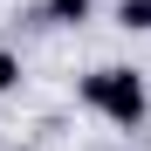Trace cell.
<instances>
[{"mask_svg":"<svg viewBox=\"0 0 151 151\" xmlns=\"http://www.w3.org/2000/svg\"><path fill=\"white\" fill-rule=\"evenodd\" d=\"M35 21L55 28V35H76V28L96 21V0H35Z\"/></svg>","mask_w":151,"mask_h":151,"instance_id":"obj_2","label":"cell"},{"mask_svg":"<svg viewBox=\"0 0 151 151\" xmlns=\"http://www.w3.org/2000/svg\"><path fill=\"white\" fill-rule=\"evenodd\" d=\"M76 103H83L89 117H103L110 131L137 137L151 124V83H144V69H131V62H96V69L76 76Z\"/></svg>","mask_w":151,"mask_h":151,"instance_id":"obj_1","label":"cell"},{"mask_svg":"<svg viewBox=\"0 0 151 151\" xmlns=\"http://www.w3.org/2000/svg\"><path fill=\"white\" fill-rule=\"evenodd\" d=\"M14 151H35V144H14Z\"/></svg>","mask_w":151,"mask_h":151,"instance_id":"obj_6","label":"cell"},{"mask_svg":"<svg viewBox=\"0 0 151 151\" xmlns=\"http://www.w3.org/2000/svg\"><path fill=\"white\" fill-rule=\"evenodd\" d=\"M21 83H28V69H21V55L0 41V96H21Z\"/></svg>","mask_w":151,"mask_h":151,"instance_id":"obj_4","label":"cell"},{"mask_svg":"<svg viewBox=\"0 0 151 151\" xmlns=\"http://www.w3.org/2000/svg\"><path fill=\"white\" fill-rule=\"evenodd\" d=\"M110 14H117V28H124V35H151V0H117Z\"/></svg>","mask_w":151,"mask_h":151,"instance_id":"obj_3","label":"cell"},{"mask_svg":"<svg viewBox=\"0 0 151 151\" xmlns=\"http://www.w3.org/2000/svg\"><path fill=\"white\" fill-rule=\"evenodd\" d=\"M124 151H151V144H124Z\"/></svg>","mask_w":151,"mask_h":151,"instance_id":"obj_5","label":"cell"}]
</instances>
